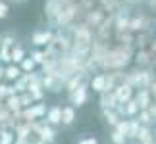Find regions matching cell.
I'll return each mask as SVG.
<instances>
[{"label": "cell", "instance_id": "1", "mask_svg": "<svg viewBox=\"0 0 156 144\" xmlns=\"http://www.w3.org/2000/svg\"><path fill=\"white\" fill-rule=\"evenodd\" d=\"M114 98H116L118 104H125L133 98V87L127 85V83H122V85H116V88L112 91Z\"/></svg>", "mask_w": 156, "mask_h": 144}, {"label": "cell", "instance_id": "2", "mask_svg": "<svg viewBox=\"0 0 156 144\" xmlns=\"http://www.w3.org/2000/svg\"><path fill=\"white\" fill-rule=\"evenodd\" d=\"M87 100H89V87L87 85H81L73 92H69V106H73V108H81Z\"/></svg>", "mask_w": 156, "mask_h": 144}, {"label": "cell", "instance_id": "3", "mask_svg": "<svg viewBox=\"0 0 156 144\" xmlns=\"http://www.w3.org/2000/svg\"><path fill=\"white\" fill-rule=\"evenodd\" d=\"M44 123L52 125V127H58V125L62 123V106L48 108V111H46V115H44Z\"/></svg>", "mask_w": 156, "mask_h": 144}, {"label": "cell", "instance_id": "4", "mask_svg": "<svg viewBox=\"0 0 156 144\" xmlns=\"http://www.w3.org/2000/svg\"><path fill=\"white\" fill-rule=\"evenodd\" d=\"M135 102L139 104V110H148L152 106V96H151V91L147 88H139V92L135 96Z\"/></svg>", "mask_w": 156, "mask_h": 144}, {"label": "cell", "instance_id": "5", "mask_svg": "<svg viewBox=\"0 0 156 144\" xmlns=\"http://www.w3.org/2000/svg\"><path fill=\"white\" fill-rule=\"evenodd\" d=\"M139 144H154V131L151 127H145L141 125L139 133H137V139H135Z\"/></svg>", "mask_w": 156, "mask_h": 144}, {"label": "cell", "instance_id": "6", "mask_svg": "<svg viewBox=\"0 0 156 144\" xmlns=\"http://www.w3.org/2000/svg\"><path fill=\"white\" fill-rule=\"evenodd\" d=\"M75 117H77L75 108L73 106H64L62 108V123H60V125H64V127H71L73 121H75Z\"/></svg>", "mask_w": 156, "mask_h": 144}, {"label": "cell", "instance_id": "7", "mask_svg": "<svg viewBox=\"0 0 156 144\" xmlns=\"http://www.w3.org/2000/svg\"><path fill=\"white\" fill-rule=\"evenodd\" d=\"M116 106H118V102H116L112 92L100 94V108H102V110H116Z\"/></svg>", "mask_w": 156, "mask_h": 144}, {"label": "cell", "instance_id": "8", "mask_svg": "<svg viewBox=\"0 0 156 144\" xmlns=\"http://www.w3.org/2000/svg\"><path fill=\"white\" fill-rule=\"evenodd\" d=\"M91 88H93L94 92H98V94L106 92V75H97V77H93V79H91Z\"/></svg>", "mask_w": 156, "mask_h": 144}, {"label": "cell", "instance_id": "9", "mask_svg": "<svg viewBox=\"0 0 156 144\" xmlns=\"http://www.w3.org/2000/svg\"><path fill=\"white\" fill-rule=\"evenodd\" d=\"M123 111H125V117L131 119V117H137V113H139L141 110H139V104L131 98L129 102H125V104H123Z\"/></svg>", "mask_w": 156, "mask_h": 144}, {"label": "cell", "instance_id": "10", "mask_svg": "<svg viewBox=\"0 0 156 144\" xmlns=\"http://www.w3.org/2000/svg\"><path fill=\"white\" fill-rule=\"evenodd\" d=\"M4 77L8 81H17L21 77V69L17 67V65H8V67L4 69Z\"/></svg>", "mask_w": 156, "mask_h": 144}, {"label": "cell", "instance_id": "11", "mask_svg": "<svg viewBox=\"0 0 156 144\" xmlns=\"http://www.w3.org/2000/svg\"><path fill=\"white\" fill-rule=\"evenodd\" d=\"M137 121H139V125L151 127V125L154 123V119H152V115H151V111H148V110H141L139 113H137Z\"/></svg>", "mask_w": 156, "mask_h": 144}, {"label": "cell", "instance_id": "12", "mask_svg": "<svg viewBox=\"0 0 156 144\" xmlns=\"http://www.w3.org/2000/svg\"><path fill=\"white\" fill-rule=\"evenodd\" d=\"M31 40H33V44H35V46H43V44H46V43L50 40V33H48V31H41V33H35Z\"/></svg>", "mask_w": 156, "mask_h": 144}, {"label": "cell", "instance_id": "13", "mask_svg": "<svg viewBox=\"0 0 156 144\" xmlns=\"http://www.w3.org/2000/svg\"><path fill=\"white\" fill-rule=\"evenodd\" d=\"M102 115H104V119H106V123L110 125V127H116V123L119 121V117L118 113H116V110H102Z\"/></svg>", "mask_w": 156, "mask_h": 144}, {"label": "cell", "instance_id": "14", "mask_svg": "<svg viewBox=\"0 0 156 144\" xmlns=\"http://www.w3.org/2000/svg\"><path fill=\"white\" fill-rule=\"evenodd\" d=\"M10 56H12V62L14 63H21L23 60H25V50H23L21 46H14L12 48V52H10Z\"/></svg>", "mask_w": 156, "mask_h": 144}, {"label": "cell", "instance_id": "15", "mask_svg": "<svg viewBox=\"0 0 156 144\" xmlns=\"http://www.w3.org/2000/svg\"><path fill=\"white\" fill-rule=\"evenodd\" d=\"M141 125L137 119H129V129H127V140L129 139H137V133H139Z\"/></svg>", "mask_w": 156, "mask_h": 144}, {"label": "cell", "instance_id": "16", "mask_svg": "<svg viewBox=\"0 0 156 144\" xmlns=\"http://www.w3.org/2000/svg\"><path fill=\"white\" fill-rule=\"evenodd\" d=\"M14 142H16V135H14V131L4 129V133L0 135V144H14Z\"/></svg>", "mask_w": 156, "mask_h": 144}, {"label": "cell", "instance_id": "17", "mask_svg": "<svg viewBox=\"0 0 156 144\" xmlns=\"http://www.w3.org/2000/svg\"><path fill=\"white\" fill-rule=\"evenodd\" d=\"M110 140H112V144H127V136L122 135V133H118V131L114 129L110 133Z\"/></svg>", "mask_w": 156, "mask_h": 144}, {"label": "cell", "instance_id": "18", "mask_svg": "<svg viewBox=\"0 0 156 144\" xmlns=\"http://www.w3.org/2000/svg\"><path fill=\"white\" fill-rule=\"evenodd\" d=\"M35 65H37V63H35V62H33L31 58H25V60H23V62H21L20 69H21V73H33Z\"/></svg>", "mask_w": 156, "mask_h": 144}, {"label": "cell", "instance_id": "19", "mask_svg": "<svg viewBox=\"0 0 156 144\" xmlns=\"http://www.w3.org/2000/svg\"><path fill=\"white\" fill-rule=\"evenodd\" d=\"M20 104H21L23 110H25V108L33 106L35 102H33V98H31V94H29V92H23V94H20Z\"/></svg>", "mask_w": 156, "mask_h": 144}, {"label": "cell", "instance_id": "20", "mask_svg": "<svg viewBox=\"0 0 156 144\" xmlns=\"http://www.w3.org/2000/svg\"><path fill=\"white\" fill-rule=\"evenodd\" d=\"M44 58H46V54L39 52V50H35V52L31 54V60H33L35 63H44Z\"/></svg>", "mask_w": 156, "mask_h": 144}, {"label": "cell", "instance_id": "21", "mask_svg": "<svg viewBox=\"0 0 156 144\" xmlns=\"http://www.w3.org/2000/svg\"><path fill=\"white\" fill-rule=\"evenodd\" d=\"M77 144H98V139L97 136H83L77 140Z\"/></svg>", "mask_w": 156, "mask_h": 144}, {"label": "cell", "instance_id": "22", "mask_svg": "<svg viewBox=\"0 0 156 144\" xmlns=\"http://www.w3.org/2000/svg\"><path fill=\"white\" fill-rule=\"evenodd\" d=\"M6 15H8V4L0 0V19H4Z\"/></svg>", "mask_w": 156, "mask_h": 144}, {"label": "cell", "instance_id": "23", "mask_svg": "<svg viewBox=\"0 0 156 144\" xmlns=\"http://www.w3.org/2000/svg\"><path fill=\"white\" fill-rule=\"evenodd\" d=\"M14 144H31V139H16Z\"/></svg>", "mask_w": 156, "mask_h": 144}, {"label": "cell", "instance_id": "24", "mask_svg": "<svg viewBox=\"0 0 156 144\" xmlns=\"http://www.w3.org/2000/svg\"><path fill=\"white\" fill-rule=\"evenodd\" d=\"M2 133H4V125L0 123V135H2Z\"/></svg>", "mask_w": 156, "mask_h": 144}]
</instances>
